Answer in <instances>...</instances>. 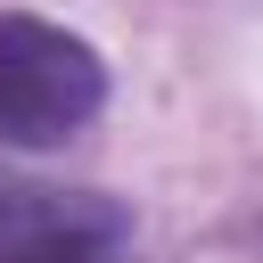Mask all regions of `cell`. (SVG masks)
<instances>
[{
    "instance_id": "cell-3",
    "label": "cell",
    "mask_w": 263,
    "mask_h": 263,
    "mask_svg": "<svg viewBox=\"0 0 263 263\" xmlns=\"http://www.w3.org/2000/svg\"><path fill=\"white\" fill-rule=\"evenodd\" d=\"M90 263H123V247H107V255H90Z\"/></svg>"
},
{
    "instance_id": "cell-2",
    "label": "cell",
    "mask_w": 263,
    "mask_h": 263,
    "mask_svg": "<svg viewBox=\"0 0 263 263\" xmlns=\"http://www.w3.org/2000/svg\"><path fill=\"white\" fill-rule=\"evenodd\" d=\"M123 230H132V214L99 189L0 173V263H90V255L123 247Z\"/></svg>"
},
{
    "instance_id": "cell-1",
    "label": "cell",
    "mask_w": 263,
    "mask_h": 263,
    "mask_svg": "<svg viewBox=\"0 0 263 263\" xmlns=\"http://www.w3.org/2000/svg\"><path fill=\"white\" fill-rule=\"evenodd\" d=\"M107 107V58L49 25V16H0V148H58Z\"/></svg>"
}]
</instances>
